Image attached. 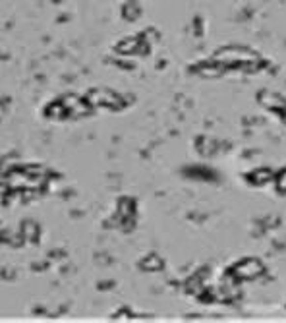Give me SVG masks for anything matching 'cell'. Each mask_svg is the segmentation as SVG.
Here are the masks:
<instances>
[{"label": "cell", "instance_id": "1", "mask_svg": "<svg viewBox=\"0 0 286 323\" xmlns=\"http://www.w3.org/2000/svg\"><path fill=\"white\" fill-rule=\"evenodd\" d=\"M87 103L91 107H106V108H116L122 105V99L118 93L110 91V89H93L87 95Z\"/></svg>", "mask_w": 286, "mask_h": 323}, {"label": "cell", "instance_id": "2", "mask_svg": "<svg viewBox=\"0 0 286 323\" xmlns=\"http://www.w3.org/2000/svg\"><path fill=\"white\" fill-rule=\"evenodd\" d=\"M60 101H62L64 107L68 108V114H72V116H81V114H85L87 108H89V103H85L83 99L74 95V93H66Z\"/></svg>", "mask_w": 286, "mask_h": 323}, {"label": "cell", "instance_id": "3", "mask_svg": "<svg viewBox=\"0 0 286 323\" xmlns=\"http://www.w3.org/2000/svg\"><path fill=\"white\" fill-rule=\"evenodd\" d=\"M141 45H143V43H139V39L128 37V39H122V41L118 43V51H120L122 54H131V53H135Z\"/></svg>", "mask_w": 286, "mask_h": 323}, {"label": "cell", "instance_id": "4", "mask_svg": "<svg viewBox=\"0 0 286 323\" xmlns=\"http://www.w3.org/2000/svg\"><path fill=\"white\" fill-rule=\"evenodd\" d=\"M47 116H51V118H58V120H62L68 116V108L62 105V101H58V103H52L49 108H47Z\"/></svg>", "mask_w": 286, "mask_h": 323}, {"label": "cell", "instance_id": "5", "mask_svg": "<svg viewBox=\"0 0 286 323\" xmlns=\"http://www.w3.org/2000/svg\"><path fill=\"white\" fill-rule=\"evenodd\" d=\"M141 269H145V271H160L162 269V261L157 256H147L141 261Z\"/></svg>", "mask_w": 286, "mask_h": 323}, {"label": "cell", "instance_id": "6", "mask_svg": "<svg viewBox=\"0 0 286 323\" xmlns=\"http://www.w3.org/2000/svg\"><path fill=\"white\" fill-rule=\"evenodd\" d=\"M238 273H242L244 277H254L257 273H261V265L255 263V261H250V263H246V265H240V267H238Z\"/></svg>", "mask_w": 286, "mask_h": 323}, {"label": "cell", "instance_id": "7", "mask_svg": "<svg viewBox=\"0 0 286 323\" xmlns=\"http://www.w3.org/2000/svg\"><path fill=\"white\" fill-rule=\"evenodd\" d=\"M37 230H39V228H37L35 223H26V225H24V236H26L27 240H35V238H37Z\"/></svg>", "mask_w": 286, "mask_h": 323}, {"label": "cell", "instance_id": "8", "mask_svg": "<svg viewBox=\"0 0 286 323\" xmlns=\"http://www.w3.org/2000/svg\"><path fill=\"white\" fill-rule=\"evenodd\" d=\"M279 188H281V190H286V172L281 176V180H279Z\"/></svg>", "mask_w": 286, "mask_h": 323}]
</instances>
